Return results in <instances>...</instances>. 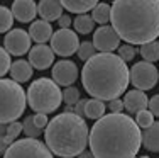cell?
<instances>
[{
  "mask_svg": "<svg viewBox=\"0 0 159 158\" xmlns=\"http://www.w3.org/2000/svg\"><path fill=\"white\" fill-rule=\"evenodd\" d=\"M41 127L36 124V121H34V116H27L24 121V134L27 138H39L41 136Z\"/></svg>",
  "mask_w": 159,
  "mask_h": 158,
  "instance_id": "4316f807",
  "label": "cell"
},
{
  "mask_svg": "<svg viewBox=\"0 0 159 158\" xmlns=\"http://www.w3.org/2000/svg\"><path fill=\"white\" fill-rule=\"evenodd\" d=\"M95 51H98L97 48H95V44L90 43V41H85V43L80 44V48H78V53H76V55L80 56V60H81V61H88L90 58H93V56L97 55Z\"/></svg>",
  "mask_w": 159,
  "mask_h": 158,
  "instance_id": "484cf974",
  "label": "cell"
},
{
  "mask_svg": "<svg viewBox=\"0 0 159 158\" xmlns=\"http://www.w3.org/2000/svg\"><path fill=\"white\" fill-rule=\"evenodd\" d=\"M51 48L54 50L56 55L68 58V56L78 53V48H80L78 34L75 31H71L70 27H61L59 31H56L54 34H52Z\"/></svg>",
  "mask_w": 159,
  "mask_h": 158,
  "instance_id": "9c48e42d",
  "label": "cell"
},
{
  "mask_svg": "<svg viewBox=\"0 0 159 158\" xmlns=\"http://www.w3.org/2000/svg\"><path fill=\"white\" fill-rule=\"evenodd\" d=\"M14 12L9 9V7L3 5L2 9H0V31L2 32H9L10 29H12V24H14Z\"/></svg>",
  "mask_w": 159,
  "mask_h": 158,
  "instance_id": "d4e9b609",
  "label": "cell"
},
{
  "mask_svg": "<svg viewBox=\"0 0 159 158\" xmlns=\"http://www.w3.org/2000/svg\"><path fill=\"white\" fill-rule=\"evenodd\" d=\"M44 140L54 155L73 158L80 156L90 145V129L76 112H63L49 121Z\"/></svg>",
  "mask_w": 159,
  "mask_h": 158,
  "instance_id": "277c9868",
  "label": "cell"
},
{
  "mask_svg": "<svg viewBox=\"0 0 159 158\" xmlns=\"http://www.w3.org/2000/svg\"><path fill=\"white\" fill-rule=\"evenodd\" d=\"M78 78V66L71 60H61L52 66V80L61 87H70Z\"/></svg>",
  "mask_w": 159,
  "mask_h": 158,
  "instance_id": "7c38bea8",
  "label": "cell"
},
{
  "mask_svg": "<svg viewBox=\"0 0 159 158\" xmlns=\"http://www.w3.org/2000/svg\"><path fill=\"white\" fill-rule=\"evenodd\" d=\"M86 102H88V100L80 99L78 102L75 104V112H76L78 116H81V117H86Z\"/></svg>",
  "mask_w": 159,
  "mask_h": 158,
  "instance_id": "836d02e7",
  "label": "cell"
},
{
  "mask_svg": "<svg viewBox=\"0 0 159 158\" xmlns=\"http://www.w3.org/2000/svg\"><path fill=\"white\" fill-rule=\"evenodd\" d=\"M92 17L97 24L105 26L108 21H112V5H108V3H98L93 9Z\"/></svg>",
  "mask_w": 159,
  "mask_h": 158,
  "instance_id": "7402d4cb",
  "label": "cell"
},
{
  "mask_svg": "<svg viewBox=\"0 0 159 158\" xmlns=\"http://www.w3.org/2000/svg\"><path fill=\"white\" fill-rule=\"evenodd\" d=\"M80 99H81L80 97V90L76 87H73V85H70V87H66L63 90V100L66 102V105H75Z\"/></svg>",
  "mask_w": 159,
  "mask_h": 158,
  "instance_id": "f1b7e54d",
  "label": "cell"
},
{
  "mask_svg": "<svg viewBox=\"0 0 159 158\" xmlns=\"http://www.w3.org/2000/svg\"><path fill=\"white\" fill-rule=\"evenodd\" d=\"M105 116V102L102 99H90L86 102V117L88 119H100Z\"/></svg>",
  "mask_w": 159,
  "mask_h": 158,
  "instance_id": "44dd1931",
  "label": "cell"
},
{
  "mask_svg": "<svg viewBox=\"0 0 159 158\" xmlns=\"http://www.w3.org/2000/svg\"><path fill=\"white\" fill-rule=\"evenodd\" d=\"M135 121H137V124L142 127V129H146V127L152 126L154 124V114L151 112V109L147 111V109H144V111L137 112L135 114Z\"/></svg>",
  "mask_w": 159,
  "mask_h": 158,
  "instance_id": "83f0119b",
  "label": "cell"
},
{
  "mask_svg": "<svg viewBox=\"0 0 159 158\" xmlns=\"http://www.w3.org/2000/svg\"><path fill=\"white\" fill-rule=\"evenodd\" d=\"M3 158H54L51 148L36 138H24L9 145Z\"/></svg>",
  "mask_w": 159,
  "mask_h": 158,
  "instance_id": "52a82bcc",
  "label": "cell"
},
{
  "mask_svg": "<svg viewBox=\"0 0 159 158\" xmlns=\"http://www.w3.org/2000/svg\"><path fill=\"white\" fill-rule=\"evenodd\" d=\"M58 24H59V27H70V24H71V17H70V16H66V14H63V16L58 19Z\"/></svg>",
  "mask_w": 159,
  "mask_h": 158,
  "instance_id": "d590c367",
  "label": "cell"
},
{
  "mask_svg": "<svg viewBox=\"0 0 159 158\" xmlns=\"http://www.w3.org/2000/svg\"><path fill=\"white\" fill-rule=\"evenodd\" d=\"M54 50L51 46H46V44H37V46L31 48L29 51V61L36 70H46L52 65L54 61Z\"/></svg>",
  "mask_w": 159,
  "mask_h": 158,
  "instance_id": "4fadbf2b",
  "label": "cell"
},
{
  "mask_svg": "<svg viewBox=\"0 0 159 158\" xmlns=\"http://www.w3.org/2000/svg\"><path fill=\"white\" fill-rule=\"evenodd\" d=\"M29 34H31L32 41H36L37 44H43V43H46V41H51V37L54 32H52V26L49 24V21L41 19V21H34L31 24Z\"/></svg>",
  "mask_w": 159,
  "mask_h": 158,
  "instance_id": "e0dca14e",
  "label": "cell"
},
{
  "mask_svg": "<svg viewBox=\"0 0 159 158\" xmlns=\"http://www.w3.org/2000/svg\"><path fill=\"white\" fill-rule=\"evenodd\" d=\"M64 9L70 12L76 14H85L88 10H93L98 5V0H61Z\"/></svg>",
  "mask_w": 159,
  "mask_h": 158,
  "instance_id": "ffe728a7",
  "label": "cell"
},
{
  "mask_svg": "<svg viewBox=\"0 0 159 158\" xmlns=\"http://www.w3.org/2000/svg\"><path fill=\"white\" fill-rule=\"evenodd\" d=\"M141 145V126L122 112L97 119L90 131V150L97 158H135Z\"/></svg>",
  "mask_w": 159,
  "mask_h": 158,
  "instance_id": "6da1fadb",
  "label": "cell"
},
{
  "mask_svg": "<svg viewBox=\"0 0 159 158\" xmlns=\"http://www.w3.org/2000/svg\"><path fill=\"white\" fill-rule=\"evenodd\" d=\"M142 145L149 151L159 153V122H154L142 131Z\"/></svg>",
  "mask_w": 159,
  "mask_h": 158,
  "instance_id": "d6986e66",
  "label": "cell"
},
{
  "mask_svg": "<svg viewBox=\"0 0 159 158\" xmlns=\"http://www.w3.org/2000/svg\"><path fill=\"white\" fill-rule=\"evenodd\" d=\"M63 9L64 5L61 3V0H41L37 5V12L44 21H58L63 16Z\"/></svg>",
  "mask_w": 159,
  "mask_h": 158,
  "instance_id": "2e32d148",
  "label": "cell"
},
{
  "mask_svg": "<svg viewBox=\"0 0 159 158\" xmlns=\"http://www.w3.org/2000/svg\"><path fill=\"white\" fill-rule=\"evenodd\" d=\"M157 80H159V70L151 61L142 60L130 68V84L139 90L154 89L157 85Z\"/></svg>",
  "mask_w": 159,
  "mask_h": 158,
  "instance_id": "ba28073f",
  "label": "cell"
},
{
  "mask_svg": "<svg viewBox=\"0 0 159 158\" xmlns=\"http://www.w3.org/2000/svg\"><path fill=\"white\" fill-rule=\"evenodd\" d=\"M34 121H36V124L41 127V129H46L48 124H49L48 114H44V112H36V114H34Z\"/></svg>",
  "mask_w": 159,
  "mask_h": 158,
  "instance_id": "1f68e13d",
  "label": "cell"
},
{
  "mask_svg": "<svg viewBox=\"0 0 159 158\" xmlns=\"http://www.w3.org/2000/svg\"><path fill=\"white\" fill-rule=\"evenodd\" d=\"M78 158H97V156H95V153H93L92 150H90V151H83Z\"/></svg>",
  "mask_w": 159,
  "mask_h": 158,
  "instance_id": "8d00e7d4",
  "label": "cell"
},
{
  "mask_svg": "<svg viewBox=\"0 0 159 158\" xmlns=\"http://www.w3.org/2000/svg\"><path fill=\"white\" fill-rule=\"evenodd\" d=\"M52 78H39L29 85L27 102L34 112H54L63 102V92Z\"/></svg>",
  "mask_w": 159,
  "mask_h": 158,
  "instance_id": "5b68a950",
  "label": "cell"
},
{
  "mask_svg": "<svg viewBox=\"0 0 159 158\" xmlns=\"http://www.w3.org/2000/svg\"><path fill=\"white\" fill-rule=\"evenodd\" d=\"M25 92L20 87V84L14 78H2L0 80V121L2 124H9L17 121L25 111Z\"/></svg>",
  "mask_w": 159,
  "mask_h": 158,
  "instance_id": "8992f818",
  "label": "cell"
},
{
  "mask_svg": "<svg viewBox=\"0 0 159 158\" xmlns=\"http://www.w3.org/2000/svg\"><path fill=\"white\" fill-rule=\"evenodd\" d=\"M112 26L129 44H146L159 36V0H113Z\"/></svg>",
  "mask_w": 159,
  "mask_h": 158,
  "instance_id": "7a4b0ae2",
  "label": "cell"
},
{
  "mask_svg": "<svg viewBox=\"0 0 159 158\" xmlns=\"http://www.w3.org/2000/svg\"><path fill=\"white\" fill-rule=\"evenodd\" d=\"M12 12L19 22H32L37 16V3L34 0H14Z\"/></svg>",
  "mask_w": 159,
  "mask_h": 158,
  "instance_id": "5bb4252c",
  "label": "cell"
},
{
  "mask_svg": "<svg viewBox=\"0 0 159 158\" xmlns=\"http://www.w3.org/2000/svg\"><path fill=\"white\" fill-rule=\"evenodd\" d=\"M108 109H110V112H122V109H125V104H124V100L119 99H112L108 100Z\"/></svg>",
  "mask_w": 159,
  "mask_h": 158,
  "instance_id": "d6a6232c",
  "label": "cell"
},
{
  "mask_svg": "<svg viewBox=\"0 0 159 158\" xmlns=\"http://www.w3.org/2000/svg\"><path fill=\"white\" fill-rule=\"evenodd\" d=\"M120 34L113 26H100L93 32V44L102 53H112L120 48Z\"/></svg>",
  "mask_w": 159,
  "mask_h": 158,
  "instance_id": "8fae6325",
  "label": "cell"
},
{
  "mask_svg": "<svg viewBox=\"0 0 159 158\" xmlns=\"http://www.w3.org/2000/svg\"><path fill=\"white\" fill-rule=\"evenodd\" d=\"M81 82L85 90L95 99H119L127 90L130 82V70L120 55L100 51L85 61L81 70Z\"/></svg>",
  "mask_w": 159,
  "mask_h": 158,
  "instance_id": "3957f363",
  "label": "cell"
},
{
  "mask_svg": "<svg viewBox=\"0 0 159 158\" xmlns=\"http://www.w3.org/2000/svg\"><path fill=\"white\" fill-rule=\"evenodd\" d=\"M93 17L88 16V14H78L76 17H75L73 24H75V29H76V32L80 34H90V32L93 31Z\"/></svg>",
  "mask_w": 159,
  "mask_h": 158,
  "instance_id": "603a6c76",
  "label": "cell"
},
{
  "mask_svg": "<svg viewBox=\"0 0 159 158\" xmlns=\"http://www.w3.org/2000/svg\"><path fill=\"white\" fill-rule=\"evenodd\" d=\"M124 104H125V111L130 112V114H137V112L149 107L147 95L144 93V90H139V89L127 92L125 97H124Z\"/></svg>",
  "mask_w": 159,
  "mask_h": 158,
  "instance_id": "9a60e30c",
  "label": "cell"
},
{
  "mask_svg": "<svg viewBox=\"0 0 159 158\" xmlns=\"http://www.w3.org/2000/svg\"><path fill=\"white\" fill-rule=\"evenodd\" d=\"M119 55L122 60H125V61H132L134 60V56L137 55V51H135L134 44H122V46L119 48Z\"/></svg>",
  "mask_w": 159,
  "mask_h": 158,
  "instance_id": "f546056e",
  "label": "cell"
},
{
  "mask_svg": "<svg viewBox=\"0 0 159 158\" xmlns=\"http://www.w3.org/2000/svg\"><path fill=\"white\" fill-rule=\"evenodd\" d=\"M32 37L24 29H10L3 37V48L14 56H22L31 51Z\"/></svg>",
  "mask_w": 159,
  "mask_h": 158,
  "instance_id": "30bf717a",
  "label": "cell"
},
{
  "mask_svg": "<svg viewBox=\"0 0 159 158\" xmlns=\"http://www.w3.org/2000/svg\"><path fill=\"white\" fill-rule=\"evenodd\" d=\"M32 68L31 61H25V60H17L16 63H12V68H10V75L12 78L19 84H24V82L31 80L32 77Z\"/></svg>",
  "mask_w": 159,
  "mask_h": 158,
  "instance_id": "ac0fdd59",
  "label": "cell"
},
{
  "mask_svg": "<svg viewBox=\"0 0 159 158\" xmlns=\"http://www.w3.org/2000/svg\"><path fill=\"white\" fill-rule=\"evenodd\" d=\"M0 60H2V66H0V75H5L7 71H10L12 68V61H10V53L5 50V48H2L0 50Z\"/></svg>",
  "mask_w": 159,
  "mask_h": 158,
  "instance_id": "4dcf8cb0",
  "label": "cell"
},
{
  "mask_svg": "<svg viewBox=\"0 0 159 158\" xmlns=\"http://www.w3.org/2000/svg\"><path fill=\"white\" fill-rule=\"evenodd\" d=\"M142 55V58L146 60V61H159V41H149V43L146 44H141V51H139Z\"/></svg>",
  "mask_w": 159,
  "mask_h": 158,
  "instance_id": "cb8c5ba5",
  "label": "cell"
},
{
  "mask_svg": "<svg viewBox=\"0 0 159 158\" xmlns=\"http://www.w3.org/2000/svg\"><path fill=\"white\" fill-rule=\"evenodd\" d=\"M149 109H151V112H152L154 116L159 117V93L149 99Z\"/></svg>",
  "mask_w": 159,
  "mask_h": 158,
  "instance_id": "e575fe53",
  "label": "cell"
}]
</instances>
